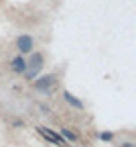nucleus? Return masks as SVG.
<instances>
[{"instance_id":"nucleus-9","label":"nucleus","mask_w":136,"mask_h":147,"mask_svg":"<svg viewBox=\"0 0 136 147\" xmlns=\"http://www.w3.org/2000/svg\"><path fill=\"white\" fill-rule=\"evenodd\" d=\"M124 147H134V145H132V143H126V145H124Z\"/></svg>"},{"instance_id":"nucleus-5","label":"nucleus","mask_w":136,"mask_h":147,"mask_svg":"<svg viewBox=\"0 0 136 147\" xmlns=\"http://www.w3.org/2000/svg\"><path fill=\"white\" fill-rule=\"evenodd\" d=\"M53 82H55V78H53V76H45L43 80H39V82H37V88H39V90H47Z\"/></svg>"},{"instance_id":"nucleus-1","label":"nucleus","mask_w":136,"mask_h":147,"mask_svg":"<svg viewBox=\"0 0 136 147\" xmlns=\"http://www.w3.org/2000/svg\"><path fill=\"white\" fill-rule=\"evenodd\" d=\"M37 131L39 133H41L47 141H51V143H57V145H61V147H69L67 143H65V139L63 137H59V135H57V133H53V131H49V129H45V127H39L37 129Z\"/></svg>"},{"instance_id":"nucleus-3","label":"nucleus","mask_w":136,"mask_h":147,"mask_svg":"<svg viewBox=\"0 0 136 147\" xmlns=\"http://www.w3.org/2000/svg\"><path fill=\"white\" fill-rule=\"evenodd\" d=\"M18 49H21L23 53H27V51H31V49H33V39H31L29 35L18 37Z\"/></svg>"},{"instance_id":"nucleus-6","label":"nucleus","mask_w":136,"mask_h":147,"mask_svg":"<svg viewBox=\"0 0 136 147\" xmlns=\"http://www.w3.org/2000/svg\"><path fill=\"white\" fill-rule=\"evenodd\" d=\"M65 100H67V102H69V104H73V106H75V108H83V104H81V102H79V100H77V98H73V96H71V94H69V92H65Z\"/></svg>"},{"instance_id":"nucleus-4","label":"nucleus","mask_w":136,"mask_h":147,"mask_svg":"<svg viewBox=\"0 0 136 147\" xmlns=\"http://www.w3.org/2000/svg\"><path fill=\"white\" fill-rule=\"evenodd\" d=\"M12 69H14L16 74L27 71V61H25L23 57H14V61H12Z\"/></svg>"},{"instance_id":"nucleus-7","label":"nucleus","mask_w":136,"mask_h":147,"mask_svg":"<svg viewBox=\"0 0 136 147\" xmlns=\"http://www.w3.org/2000/svg\"><path fill=\"white\" fill-rule=\"evenodd\" d=\"M61 133H63V137L65 139H71V141H77V135L75 133H71L69 129H61Z\"/></svg>"},{"instance_id":"nucleus-8","label":"nucleus","mask_w":136,"mask_h":147,"mask_svg":"<svg viewBox=\"0 0 136 147\" xmlns=\"http://www.w3.org/2000/svg\"><path fill=\"white\" fill-rule=\"evenodd\" d=\"M100 137H102V139H106V141H110V139H112V133H102Z\"/></svg>"},{"instance_id":"nucleus-2","label":"nucleus","mask_w":136,"mask_h":147,"mask_svg":"<svg viewBox=\"0 0 136 147\" xmlns=\"http://www.w3.org/2000/svg\"><path fill=\"white\" fill-rule=\"evenodd\" d=\"M41 65H43V57L35 53L33 59H31V67H29V71H27V76H29V78H35V76H37V69H41Z\"/></svg>"}]
</instances>
